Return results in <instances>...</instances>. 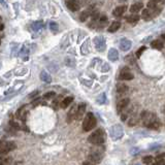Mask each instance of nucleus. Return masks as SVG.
I'll return each instance as SVG.
<instances>
[{
	"label": "nucleus",
	"mask_w": 165,
	"mask_h": 165,
	"mask_svg": "<svg viewBox=\"0 0 165 165\" xmlns=\"http://www.w3.org/2000/svg\"><path fill=\"white\" fill-rule=\"evenodd\" d=\"M91 15H92V12H91V10H85V12H83L82 14L80 15V21L81 22H85Z\"/></svg>",
	"instance_id": "nucleus-24"
},
{
	"label": "nucleus",
	"mask_w": 165,
	"mask_h": 165,
	"mask_svg": "<svg viewBox=\"0 0 165 165\" xmlns=\"http://www.w3.org/2000/svg\"><path fill=\"white\" fill-rule=\"evenodd\" d=\"M152 161H153V157L152 156H146L145 158L143 159V162L146 164H150Z\"/></svg>",
	"instance_id": "nucleus-32"
},
{
	"label": "nucleus",
	"mask_w": 165,
	"mask_h": 165,
	"mask_svg": "<svg viewBox=\"0 0 165 165\" xmlns=\"http://www.w3.org/2000/svg\"><path fill=\"white\" fill-rule=\"evenodd\" d=\"M83 165H97V164H95L94 162H92L91 160H89V159H88V160H86L85 162H84Z\"/></svg>",
	"instance_id": "nucleus-34"
},
{
	"label": "nucleus",
	"mask_w": 165,
	"mask_h": 165,
	"mask_svg": "<svg viewBox=\"0 0 165 165\" xmlns=\"http://www.w3.org/2000/svg\"><path fill=\"white\" fill-rule=\"evenodd\" d=\"M43 27V21H36V22H34L32 24V29L34 31H39L41 30Z\"/></svg>",
	"instance_id": "nucleus-25"
},
{
	"label": "nucleus",
	"mask_w": 165,
	"mask_h": 165,
	"mask_svg": "<svg viewBox=\"0 0 165 165\" xmlns=\"http://www.w3.org/2000/svg\"><path fill=\"white\" fill-rule=\"evenodd\" d=\"M119 46H120V50H122L123 52H127L131 49L132 43L127 38H122L121 41H120V43H119Z\"/></svg>",
	"instance_id": "nucleus-10"
},
{
	"label": "nucleus",
	"mask_w": 165,
	"mask_h": 165,
	"mask_svg": "<svg viewBox=\"0 0 165 165\" xmlns=\"http://www.w3.org/2000/svg\"><path fill=\"white\" fill-rule=\"evenodd\" d=\"M105 101H106L105 94H104V93L100 94V95H99V97L97 98V102L99 104H103V103H105Z\"/></svg>",
	"instance_id": "nucleus-30"
},
{
	"label": "nucleus",
	"mask_w": 165,
	"mask_h": 165,
	"mask_svg": "<svg viewBox=\"0 0 165 165\" xmlns=\"http://www.w3.org/2000/svg\"><path fill=\"white\" fill-rule=\"evenodd\" d=\"M94 44H95V48L98 52H103L105 50L106 43H105V38L103 36H97L94 39Z\"/></svg>",
	"instance_id": "nucleus-7"
},
{
	"label": "nucleus",
	"mask_w": 165,
	"mask_h": 165,
	"mask_svg": "<svg viewBox=\"0 0 165 165\" xmlns=\"http://www.w3.org/2000/svg\"><path fill=\"white\" fill-rule=\"evenodd\" d=\"M140 121L143 126H146L149 129L157 130L161 126V122L159 118L155 114L151 112H143L140 115Z\"/></svg>",
	"instance_id": "nucleus-1"
},
{
	"label": "nucleus",
	"mask_w": 165,
	"mask_h": 165,
	"mask_svg": "<svg viewBox=\"0 0 165 165\" xmlns=\"http://www.w3.org/2000/svg\"><path fill=\"white\" fill-rule=\"evenodd\" d=\"M28 55H29V49H28V46H23V48H22V50H21V52H20V56H21V58H23V59H27Z\"/></svg>",
	"instance_id": "nucleus-26"
},
{
	"label": "nucleus",
	"mask_w": 165,
	"mask_h": 165,
	"mask_svg": "<svg viewBox=\"0 0 165 165\" xmlns=\"http://www.w3.org/2000/svg\"><path fill=\"white\" fill-rule=\"evenodd\" d=\"M128 91V87L125 84L123 83H119L117 85V92L118 94H120V95H123V94H125Z\"/></svg>",
	"instance_id": "nucleus-19"
},
{
	"label": "nucleus",
	"mask_w": 165,
	"mask_h": 165,
	"mask_svg": "<svg viewBox=\"0 0 165 165\" xmlns=\"http://www.w3.org/2000/svg\"><path fill=\"white\" fill-rule=\"evenodd\" d=\"M138 20H139V15L136 14H131L126 18V21L129 24H135L136 22H138Z\"/></svg>",
	"instance_id": "nucleus-20"
},
{
	"label": "nucleus",
	"mask_w": 165,
	"mask_h": 165,
	"mask_svg": "<svg viewBox=\"0 0 165 165\" xmlns=\"http://www.w3.org/2000/svg\"><path fill=\"white\" fill-rule=\"evenodd\" d=\"M15 143L12 141L7 140H0V154H6L9 152L15 150Z\"/></svg>",
	"instance_id": "nucleus-6"
},
{
	"label": "nucleus",
	"mask_w": 165,
	"mask_h": 165,
	"mask_svg": "<svg viewBox=\"0 0 165 165\" xmlns=\"http://www.w3.org/2000/svg\"><path fill=\"white\" fill-rule=\"evenodd\" d=\"M104 138H105V134H104V131L99 128V129L95 130L94 132L91 133L88 137V141L90 143H93L95 146H99L102 145L104 143Z\"/></svg>",
	"instance_id": "nucleus-2"
},
{
	"label": "nucleus",
	"mask_w": 165,
	"mask_h": 165,
	"mask_svg": "<svg viewBox=\"0 0 165 165\" xmlns=\"http://www.w3.org/2000/svg\"><path fill=\"white\" fill-rule=\"evenodd\" d=\"M86 112V103H80L77 107V114H75V119L82 120Z\"/></svg>",
	"instance_id": "nucleus-12"
},
{
	"label": "nucleus",
	"mask_w": 165,
	"mask_h": 165,
	"mask_svg": "<svg viewBox=\"0 0 165 165\" xmlns=\"http://www.w3.org/2000/svg\"><path fill=\"white\" fill-rule=\"evenodd\" d=\"M127 10V6L126 5H120V6H117L116 9L112 10V15L115 17H122L123 15L125 14V12Z\"/></svg>",
	"instance_id": "nucleus-13"
},
{
	"label": "nucleus",
	"mask_w": 165,
	"mask_h": 165,
	"mask_svg": "<svg viewBox=\"0 0 165 165\" xmlns=\"http://www.w3.org/2000/svg\"><path fill=\"white\" fill-rule=\"evenodd\" d=\"M0 2H1V3H2V5H3V6H5V7H6V3H5V1H4V0H0Z\"/></svg>",
	"instance_id": "nucleus-35"
},
{
	"label": "nucleus",
	"mask_w": 165,
	"mask_h": 165,
	"mask_svg": "<svg viewBox=\"0 0 165 165\" xmlns=\"http://www.w3.org/2000/svg\"><path fill=\"white\" fill-rule=\"evenodd\" d=\"M130 103V99L129 98H122L121 100H119V102L117 103V112L118 114H121L126 107L129 105Z\"/></svg>",
	"instance_id": "nucleus-9"
},
{
	"label": "nucleus",
	"mask_w": 165,
	"mask_h": 165,
	"mask_svg": "<svg viewBox=\"0 0 165 165\" xmlns=\"http://www.w3.org/2000/svg\"><path fill=\"white\" fill-rule=\"evenodd\" d=\"M39 77H40V80L44 83H51V81H52V77L46 71H44V70L40 72V75H39Z\"/></svg>",
	"instance_id": "nucleus-21"
},
{
	"label": "nucleus",
	"mask_w": 165,
	"mask_h": 165,
	"mask_svg": "<svg viewBox=\"0 0 165 165\" xmlns=\"http://www.w3.org/2000/svg\"><path fill=\"white\" fill-rule=\"evenodd\" d=\"M154 17H155V15H154V14L149 9H143V12H141V19H143V20H146V21L152 20Z\"/></svg>",
	"instance_id": "nucleus-14"
},
{
	"label": "nucleus",
	"mask_w": 165,
	"mask_h": 165,
	"mask_svg": "<svg viewBox=\"0 0 165 165\" xmlns=\"http://www.w3.org/2000/svg\"><path fill=\"white\" fill-rule=\"evenodd\" d=\"M120 27H121V22H119V21H114L107 30H108V32L112 33V32H116V31L119 30Z\"/></svg>",
	"instance_id": "nucleus-18"
},
{
	"label": "nucleus",
	"mask_w": 165,
	"mask_h": 165,
	"mask_svg": "<svg viewBox=\"0 0 165 165\" xmlns=\"http://www.w3.org/2000/svg\"><path fill=\"white\" fill-rule=\"evenodd\" d=\"M102 157H103V150L99 148H94L92 151L89 154V160L94 162L95 164H98L99 162L102 160Z\"/></svg>",
	"instance_id": "nucleus-5"
},
{
	"label": "nucleus",
	"mask_w": 165,
	"mask_h": 165,
	"mask_svg": "<svg viewBox=\"0 0 165 165\" xmlns=\"http://www.w3.org/2000/svg\"><path fill=\"white\" fill-rule=\"evenodd\" d=\"M155 165H165V161H164V154L157 157L156 160V164Z\"/></svg>",
	"instance_id": "nucleus-29"
},
{
	"label": "nucleus",
	"mask_w": 165,
	"mask_h": 165,
	"mask_svg": "<svg viewBox=\"0 0 165 165\" xmlns=\"http://www.w3.org/2000/svg\"><path fill=\"white\" fill-rule=\"evenodd\" d=\"M151 46L155 50H159V51H161V50L163 49V43H162L161 40H153L151 43Z\"/></svg>",
	"instance_id": "nucleus-23"
},
{
	"label": "nucleus",
	"mask_w": 165,
	"mask_h": 165,
	"mask_svg": "<svg viewBox=\"0 0 165 165\" xmlns=\"http://www.w3.org/2000/svg\"><path fill=\"white\" fill-rule=\"evenodd\" d=\"M17 117L21 120H25L26 118V112H25V106L21 107L19 111L17 112Z\"/></svg>",
	"instance_id": "nucleus-27"
},
{
	"label": "nucleus",
	"mask_w": 165,
	"mask_h": 165,
	"mask_svg": "<svg viewBox=\"0 0 165 165\" xmlns=\"http://www.w3.org/2000/svg\"><path fill=\"white\" fill-rule=\"evenodd\" d=\"M108 59L112 62L117 61V60L119 59V52H118L117 50L114 49V48L111 49L108 51Z\"/></svg>",
	"instance_id": "nucleus-16"
},
{
	"label": "nucleus",
	"mask_w": 165,
	"mask_h": 165,
	"mask_svg": "<svg viewBox=\"0 0 165 165\" xmlns=\"http://www.w3.org/2000/svg\"><path fill=\"white\" fill-rule=\"evenodd\" d=\"M96 124H97V120H96L95 116H94L92 112H88V114L85 116V118H84L82 128L85 132H89L92 129H94V127L96 126Z\"/></svg>",
	"instance_id": "nucleus-3"
},
{
	"label": "nucleus",
	"mask_w": 165,
	"mask_h": 165,
	"mask_svg": "<svg viewBox=\"0 0 165 165\" xmlns=\"http://www.w3.org/2000/svg\"><path fill=\"white\" fill-rule=\"evenodd\" d=\"M120 1H124V0H120Z\"/></svg>",
	"instance_id": "nucleus-38"
},
{
	"label": "nucleus",
	"mask_w": 165,
	"mask_h": 165,
	"mask_svg": "<svg viewBox=\"0 0 165 165\" xmlns=\"http://www.w3.org/2000/svg\"><path fill=\"white\" fill-rule=\"evenodd\" d=\"M148 165H150V164H148Z\"/></svg>",
	"instance_id": "nucleus-40"
},
{
	"label": "nucleus",
	"mask_w": 165,
	"mask_h": 165,
	"mask_svg": "<svg viewBox=\"0 0 165 165\" xmlns=\"http://www.w3.org/2000/svg\"><path fill=\"white\" fill-rule=\"evenodd\" d=\"M72 101H73V97H71V96H68V97L64 98L61 102V107L62 108H66V107H68L72 103Z\"/></svg>",
	"instance_id": "nucleus-22"
},
{
	"label": "nucleus",
	"mask_w": 165,
	"mask_h": 165,
	"mask_svg": "<svg viewBox=\"0 0 165 165\" xmlns=\"http://www.w3.org/2000/svg\"><path fill=\"white\" fill-rule=\"evenodd\" d=\"M49 28H50V30H52L54 33H56V32H58V30H59V27H58V24H57L56 22H50L49 23Z\"/></svg>",
	"instance_id": "nucleus-28"
},
{
	"label": "nucleus",
	"mask_w": 165,
	"mask_h": 165,
	"mask_svg": "<svg viewBox=\"0 0 165 165\" xmlns=\"http://www.w3.org/2000/svg\"><path fill=\"white\" fill-rule=\"evenodd\" d=\"M143 9V4L141 3V2H136V3L132 4L131 6H130V12H131V14H136V12H140Z\"/></svg>",
	"instance_id": "nucleus-17"
},
{
	"label": "nucleus",
	"mask_w": 165,
	"mask_h": 165,
	"mask_svg": "<svg viewBox=\"0 0 165 165\" xmlns=\"http://www.w3.org/2000/svg\"><path fill=\"white\" fill-rule=\"evenodd\" d=\"M54 96H56V93L53 92V91H51V92H48V93L44 94L43 97L46 99H51V98H53Z\"/></svg>",
	"instance_id": "nucleus-31"
},
{
	"label": "nucleus",
	"mask_w": 165,
	"mask_h": 165,
	"mask_svg": "<svg viewBox=\"0 0 165 165\" xmlns=\"http://www.w3.org/2000/svg\"><path fill=\"white\" fill-rule=\"evenodd\" d=\"M133 77H133L132 72L130 71V69L128 67L123 68L119 74V80H121V81H131V80H133Z\"/></svg>",
	"instance_id": "nucleus-8"
},
{
	"label": "nucleus",
	"mask_w": 165,
	"mask_h": 165,
	"mask_svg": "<svg viewBox=\"0 0 165 165\" xmlns=\"http://www.w3.org/2000/svg\"><path fill=\"white\" fill-rule=\"evenodd\" d=\"M135 165H139V164H135Z\"/></svg>",
	"instance_id": "nucleus-39"
},
{
	"label": "nucleus",
	"mask_w": 165,
	"mask_h": 165,
	"mask_svg": "<svg viewBox=\"0 0 165 165\" xmlns=\"http://www.w3.org/2000/svg\"><path fill=\"white\" fill-rule=\"evenodd\" d=\"M161 37H162V39H165L164 37H165V35H164V34H162V35H161Z\"/></svg>",
	"instance_id": "nucleus-37"
},
{
	"label": "nucleus",
	"mask_w": 165,
	"mask_h": 165,
	"mask_svg": "<svg viewBox=\"0 0 165 165\" xmlns=\"http://www.w3.org/2000/svg\"><path fill=\"white\" fill-rule=\"evenodd\" d=\"M2 29H3V25H2L1 23H0V31H1Z\"/></svg>",
	"instance_id": "nucleus-36"
},
{
	"label": "nucleus",
	"mask_w": 165,
	"mask_h": 165,
	"mask_svg": "<svg viewBox=\"0 0 165 165\" xmlns=\"http://www.w3.org/2000/svg\"><path fill=\"white\" fill-rule=\"evenodd\" d=\"M143 51H146V46H141L140 49H138L137 52H136V58H139L141 54L143 53Z\"/></svg>",
	"instance_id": "nucleus-33"
},
{
	"label": "nucleus",
	"mask_w": 165,
	"mask_h": 165,
	"mask_svg": "<svg viewBox=\"0 0 165 165\" xmlns=\"http://www.w3.org/2000/svg\"><path fill=\"white\" fill-rule=\"evenodd\" d=\"M66 6H67V9H70L71 12H77V10L81 9V5L77 0H67Z\"/></svg>",
	"instance_id": "nucleus-11"
},
{
	"label": "nucleus",
	"mask_w": 165,
	"mask_h": 165,
	"mask_svg": "<svg viewBox=\"0 0 165 165\" xmlns=\"http://www.w3.org/2000/svg\"><path fill=\"white\" fill-rule=\"evenodd\" d=\"M77 105H73L71 108H70L69 112L67 115V122L68 123H71L73 120L75 119V114H77Z\"/></svg>",
	"instance_id": "nucleus-15"
},
{
	"label": "nucleus",
	"mask_w": 165,
	"mask_h": 165,
	"mask_svg": "<svg viewBox=\"0 0 165 165\" xmlns=\"http://www.w3.org/2000/svg\"><path fill=\"white\" fill-rule=\"evenodd\" d=\"M123 135H124V130H123V127L121 125L116 124L112 126L109 129V136L112 137V139L119 140L123 137Z\"/></svg>",
	"instance_id": "nucleus-4"
}]
</instances>
